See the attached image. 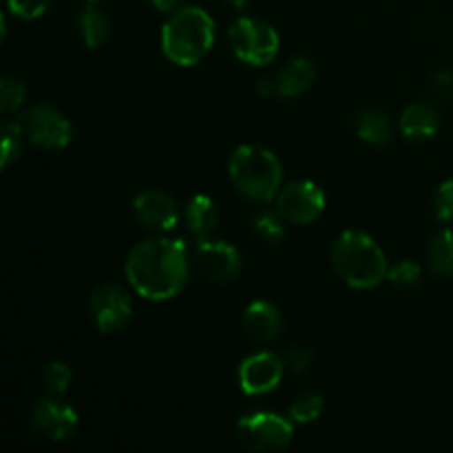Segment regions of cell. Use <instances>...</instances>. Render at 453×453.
<instances>
[{"mask_svg": "<svg viewBox=\"0 0 453 453\" xmlns=\"http://www.w3.org/2000/svg\"><path fill=\"white\" fill-rule=\"evenodd\" d=\"M128 286L142 299L164 303L184 292L190 277L186 243L180 239L155 237L137 243L124 264Z\"/></svg>", "mask_w": 453, "mask_h": 453, "instance_id": "obj_1", "label": "cell"}, {"mask_svg": "<svg viewBox=\"0 0 453 453\" xmlns=\"http://www.w3.org/2000/svg\"><path fill=\"white\" fill-rule=\"evenodd\" d=\"M336 274L354 290H372L388 279L389 264L383 248L367 233L345 230L332 246Z\"/></svg>", "mask_w": 453, "mask_h": 453, "instance_id": "obj_2", "label": "cell"}, {"mask_svg": "<svg viewBox=\"0 0 453 453\" xmlns=\"http://www.w3.org/2000/svg\"><path fill=\"white\" fill-rule=\"evenodd\" d=\"M215 44V20L202 7H180L162 27V51L173 65L195 66Z\"/></svg>", "mask_w": 453, "mask_h": 453, "instance_id": "obj_3", "label": "cell"}, {"mask_svg": "<svg viewBox=\"0 0 453 453\" xmlns=\"http://www.w3.org/2000/svg\"><path fill=\"white\" fill-rule=\"evenodd\" d=\"M228 177L242 197L252 202H270L281 190L283 166L273 150L257 144H243L230 157Z\"/></svg>", "mask_w": 453, "mask_h": 453, "instance_id": "obj_4", "label": "cell"}, {"mask_svg": "<svg viewBox=\"0 0 453 453\" xmlns=\"http://www.w3.org/2000/svg\"><path fill=\"white\" fill-rule=\"evenodd\" d=\"M237 441L242 442L243 449L265 453V451H283L290 447L295 438V423L283 416L273 414V411H252L239 418Z\"/></svg>", "mask_w": 453, "mask_h": 453, "instance_id": "obj_5", "label": "cell"}, {"mask_svg": "<svg viewBox=\"0 0 453 453\" xmlns=\"http://www.w3.org/2000/svg\"><path fill=\"white\" fill-rule=\"evenodd\" d=\"M233 53L250 66H265L277 58L279 40L277 29L261 18L243 16L228 31Z\"/></svg>", "mask_w": 453, "mask_h": 453, "instance_id": "obj_6", "label": "cell"}, {"mask_svg": "<svg viewBox=\"0 0 453 453\" xmlns=\"http://www.w3.org/2000/svg\"><path fill=\"white\" fill-rule=\"evenodd\" d=\"M27 140L42 150H62L73 137V127L53 104H35L20 118Z\"/></svg>", "mask_w": 453, "mask_h": 453, "instance_id": "obj_7", "label": "cell"}, {"mask_svg": "<svg viewBox=\"0 0 453 453\" xmlns=\"http://www.w3.org/2000/svg\"><path fill=\"white\" fill-rule=\"evenodd\" d=\"M274 211L295 226H308L326 211V193L310 180L292 181L274 197Z\"/></svg>", "mask_w": 453, "mask_h": 453, "instance_id": "obj_8", "label": "cell"}, {"mask_svg": "<svg viewBox=\"0 0 453 453\" xmlns=\"http://www.w3.org/2000/svg\"><path fill=\"white\" fill-rule=\"evenodd\" d=\"M88 314L102 334H113L131 321L133 301L118 283H100L88 296Z\"/></svg>", "mask_w": 453, "mask_h": 453, "instance_id": "obj_9", "label": "cell"}, {"mask_svg": "<svg viewBox=\"0 0 453 453\" xmlns=\"http://www.w3.org/2000/svg\"><path fill=\"white\" fill-rule=\"evenodd\" d=\"M195 268L215 283H230L242 273V255L233 243L203 237L195 243Z\"/></svg>", "mask_w": 453, "mask_h": 453, "instance_id": "obj_10", "label": "cell"}, {"mask_svg": "<svg viewBox=\"0 0 453 453\" xmlns=\"http://www.w3.org/2000/svg\"><path fill=\"white\" fill-rule=\"evenodd\" d=\"M286 372V361L274 352H257L243 358L237 370L239 388L246 396H264L279 388Z\"/></svg>", "mask_w": 453, "mask_h": 453, "instance_id": "obj_11", "label": "cell"}, {"mask_svg": "<svg viewBox=\"0 0 453 453\" xmlns=\"http://www.w3.org/2000/svg\"><path fill=\"white\" fill-rule=\"evenodd\" d=\"M80 416L69 403L58 398H42L31 410V427L53 442L69 441L78 432Z\"/></svg>", "mask_w": 453, "mask_h": 453, "instance_id": "obj_12", "label": "cell"}, {"mask_svg": "<svg viewBox=\"0 0 453 453\" xmlns=\"http://www.w3.org/2000/svg\"><path fill=\"white\" fill-rule=\"evenodd\" d=\"M135 219L153 233H171L180 224V208L175 199L157 188L144 190L133 199Z\"/></svg>", "mask_w": 453, "mask_h": 453, "instance_id": "obj_13", "label": "cell"}, {"mask_svg": "<svg viewBox=\"0 0 453 453\" xmlns=\"http://www.w3.org/2000/svg\"><path fill=\"white\" fill-rule=\"evenodd\" d=\"M242 326L246 334L257 343H273L283 330V317L279 308L270 301L257 299L243 310Z\"/></svg>", "mask_w": 453, "mask_h": 453, "instance_id": "obj_14", "label": "cell"}, {"mask_svg": "<svg viewBox=\"0 0 453 453\" xmlns=\"http://www.w3.org/2000/svg\"><path fill=\"white\" fill-rule=\"evenodd\" d=\"M314 80H317V66L312 65V60H308V58H295V60L288 62V65L274 75L277 96L286 97V100L303 96L305 91H310Z\"/></svg>", "mask_w": 453, "mask_h": 453, "instance_id": "obj_15", "label": "cell"}, {"mask_svg": "<svg viewBox=\"0 0 453 453\" xmlns=\"http://www.w3.org/2000/svg\"><path fill=\"white\" fill-rule=\"evenodd\" d=\"M441 128L438 111L429 102H414L401 115V133L407 140L425 142L432 140Z\"/></svg>", "mask_w": 453, "mask_h": 453, "instance_id": "obj_16", "label": "cell"}, {"mask_svg": "<svg viewBox=\"0 0 453 453\" xmlns=\"http://www.w3.org/2000/svg\"><path fill=\"white\" fill-rule=\"evenodd\" d=\"M184 221L186 228H188V233L193 234V237H211L212 230L219 224V208H217V203L212 202L208 195H195V197L186 203Z\"/></svg>", "mask_w": 453, "mask_h": 453, "instance_id": "obj_17", "label": "cell"}, {"mask_svg": "<svg viewBox=\"0 0 453 453\" xmlns=\"http://www.w3.org/2000/svg\"><path fill=\"white\" fill-rule=\"evenodd\" d=\"M357 135L370 146H385L394 137L392 122H389V118L383 111H361L357 118Z\"/></svg>", "mask_w": 453, "mask_h": 453, "instance_id": "obj_18", "label": "cell"}, {"mask_svg": "<svg viewBox=\"0 0 453 453\" xmlns=\"http://www.w3.org/2000/svg\"><path fill=\"white\" fill-rule=\"evenodd\" d=\"M78 27L80 35H82V42L87 44L88 49H100L111 34L109 18H106L100 9L93 7V4H88V7L80 13Z\"/></svg>", "mask_w": 453, "mask_h": 453, "instance_id": "obj_19", "label": "cell"}, {"mask_svg": "<svg viewBox=\"0 0 453 453\" xmlns=\"http://www.w3.org/2000/svg\"><path fill=\"white\" fill-rule=\"evenodd\" d=\"M427 261L436 277L453 279V230H442L432 239Z\"/></svg>", "mask_w": 453, "mask_h": 453, "instance_id": "obj_20", "label": "cell"}, {"mask_svg": "<svg viewBox=\"0 0 453 453\" xmlns=\"http://www.w3.org/2000/svg\"><path fill=\"white\" fill-rule=\"evenodd\" d=\"M326 411V401H323L321 394L317 392H305L301 396H296L292 401V405L288 407V416L295 425H312Z\"/></svg>", "mask_w": 453, "mask_h": 453, "instance_id": "obj_21", "label": "cell"}, {"mask_svg": "<svg viewBox=\"0 0 453 453\" xmlns=\"http://www.w3.org/2000/svg\"><path fill=\"white\" fill-rule=\"evenodd\" d=\"M283 217L277 211H261L252 217V234L259 239L261 243L268 246H277L286 237V226H283Z\"/></svg>", "mask_w": 453, "mask_h": 453, "instance_id": "obj_22", "label": "cell"}, {"mask_svg": "<svg viewBox=\"0 0 453 453\" xmlns=\"http://www.w3.org/2000/svg\"><path fill=\"white\" fill-rule=\"evenodd\" d=\"M0 133H3V153H0V166L3 171H7L18 157H20V150H22V137L25 135V128H22L20 118L12 119L7 118L0 127Z\"/></svg>", "mask_w": 453, "mask_h": 453, "instance_id": "obj_23", "label": "cell"}, {"mask_svg": "<svg viewBox=\"0 0 453 453\" xmlns=\"http://www.w3.org/2000/svg\"><path fill=\"white\" fill-rule=\"evenodd\" d=\"M27 100V88L25 84L18 78H12V75H4L0 80V109L4 113H16V111L22 109Z\"/></svg>", "mask_w": 453, "mask_h": 453, "instance_id": "obj_24", "label": "cell"}, {"mask_svg": "<svg viewBox=\"0 0 453 453\" xmlns=\"http://www.w3.org/2000/svg\"><path fill=\"white\" fill-rule=\"evenodd\" d=\"M71 380H73V372L66 363L56 361L49 363L47 370L42 372V388L47 389L49 394L58 396V394H65L69 389Z\"/></svg>", "mask_w": 453, "mask_h": 453, "instance_id": "obj_25", "label": "cell"}, {"mask_svg": "<svg viewBox=\"0 0 453 453\" xmlns=\"http://www.w3.org/2000/svg\"><path fill=\"white\" fill-rule=\"evenodd\" d=\"M420 277H423V270L416 261H398L388 273V279L398 290H411V288L418 286Z\"/></svg>", "mask_w": 453, "mask_h": 453, "instance_id": "obj_26", "label": "cell"}, {"mask_svg": "<svg viewBox=\"0 0 453 453\" xmlns=\"http://www.w3.org/2000/svg\"><path fill=\"white\" fill-rule=\"evenodd\" d=\"M314 358H317V352L310 345H295V348L288 349L283 361H286V370L295 372V374H303L312 367Z\"/></svg>", "mask_w": 453, "mask_h": 453, "instance_id": "obj_27", "label": "cell"}, {"mask_svg": "<svg viewBox=\"0 0 453 453\" xmlns=\"http://www.w3.org/2000/svg\"><path fill=\"white\" fill-rule=\"evenodd\" d=\"M51 3L53 0H7V7L13 16L22 18V20H35L47 13Z\"/></svg>", "mask_w": 453, "mask_h": 453, "instance_id": "obj_28", "label": "cell"}, {"mask_svg": "<svg viewBox=\"0 0 453 453\" xmlns=\"http://www.w3.org/2000/svg\"><path fill=\"white\" fill-rule=\"evenodd\" d=\"M434 212L445 224H453V180L442 181L434 195Z\"/></svg>", "mask_w": 453, "mask_h": 453, "instance_id": "obj_29", "label": "cell"}, {"mask_svg": "<svg viewBox=\"0 0 453 453\" xmlns=\"http://www.w3.org/2000/svg\"><path fill=\"white\" fill-rule=\"evenodd\" d=\"M432 93L436 100L445 102L453 97V75L442 71V73H436L432 80Z\"/></svg>", "mask_w": 453, "mask_h": 453, "instance_id": "obj_30", "label": "cell"}, {"mask_svg": "<svg viewBox=\"0 0 453 453\" xmlns=\"http://www.w3.org/2000/svg\"><path fill=\"white\" fill-rule=\"evenodd\" d=\"M257 91H259L261 96H265V97L277 96V82H274V78L259 80V87H257Z\"/></svg>", "mask_w": 453, "mask_h": 453, "instance_id": "obj_31", "label": "cell"}, {"mask_svg": "<svg viewBox=\"0 0 453 453\" xmlns=\"http://www.w3.org/2000/svg\"><path fill=\"white\" fill-rule=\"evenodd\" d=\"M150 4H153L155 9H159V12H175L177 7H180L181 0H149Z\"/></svg>", "mask_w": 453, "mask_h": 453, "instance_id": "obj_32", "label": "cell"}, {"mask_svg": "<svg viewBox=\"0 0 453 453\" xmlns=\"http://www.w3.org/2000/svg\"><path fill=\"white\" fill-rule=\"evenodd\" d=\"M248 3H250V0H228L230 7H234V9H243Z\"/></svg>", "mask_w": 453, "mask_h": 453, "instance_id": "obj_33", "label": "cell"}, {"mask_svg": "<svg viewBox=\"0 0 453 453\" xmlns=\"http://www.w3.org/2000/svg\"><path fill=\"white\" fill-rule=\"evenodd\" d=\"M88 4H96V3H100V0H87Z\"/></svg>", "mask_w": 453, "mask_h": 453, "instance_id": "obj_34", "label": "cell"}]
</instances>
